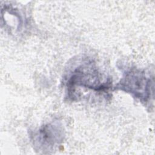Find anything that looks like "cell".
I'll return each instance as SVG.
<instances>
[{"mask_svg": "<svg viewBox=\"0 0 155 155\" xmlns=\"http://www.w3.org/2000/svg\"><path fill=\"white\" fill-rule=\"evenodd\" d=\"M150 80L143 73L130 71L124 77L121 86L125 88V91L135 94L137 97L145 99L150 94Z\"/></svg>", "mask_w": 155, "mask_h": 155, "instance_id": "cell-1", "label": "cell"}]
</instances>
